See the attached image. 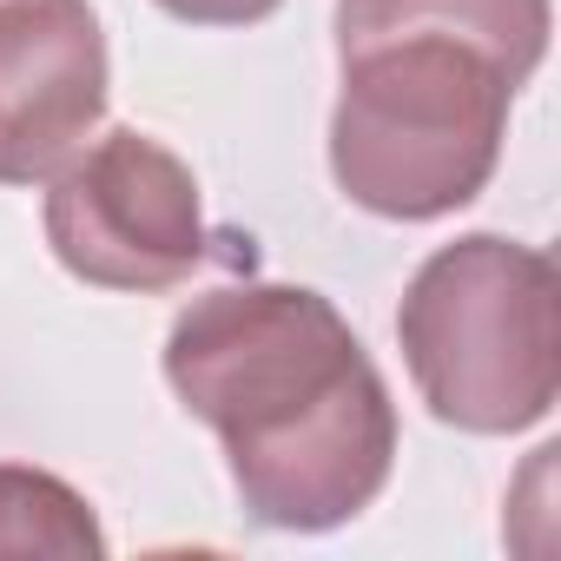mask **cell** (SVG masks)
<instances>
[{"label": "cell", "mask_w": 561, "mask_h": 561, "mask_svg": "<svg viewBox=\"0 0 561 561\" xmlns=\"http://www.w3.org/2000/svg\"><path fill=\"white\" fill-rule=\"evenodd\" d=\"M47 244L100 291H172L205 264L198 179L146 133H106L47 179Z\"/></svg>", "instance_id": "277c9868"}, {"label": "cell", "mask_w": 561, "mask_h": 561, "mask_svg": "<svg viewBox=\"0 0 561 561\" xmlns=\"http://www.w3.org/2000/svg\"><path fill=\"white\" fill-rule=\"evenodd\" d=\"M390 34H449L528 80L548 54V0H337V54Z\"/></svg>", "instance_id": "8992f818"}, {"label": "cell", "mask_w": 561, "mask_h": 561, "mask_svg": "<svg viewBox=\"0 0 561 561\" xmlns=\"http://www.w3.org/2000/svg\"><path fill=\"white\" fill-rule=\"evenodd\" d=\"M554 264L535 244L476 231L443 244L403 291L397 337L436 423L508 436L554 410L561 305Z\"/></svg>", "instance_id": "3957f363"}, {"label": "cell", "mask_w": 561, "mask_h": 561, "mask_svg": "<svg viewBox=\"0 0 561 561\" xmlns=\"http://www.w3.org/2000/svg\"><path fill=\"white\" fill-rule=\"evenodd\" d=\"M100 548L106 541L67 482L0 462V554H100Z\"/></svg>", "instance_id": "52a82bcc"}, {"label": "cell", "mask_w": 561, "mask_h": 561, "mask_svg": "<svg viewBox=\"0 0 561 561\" xmlns=\"http://www.w3.org/2000/svg\"><path fill=\"white\" fill-rule=\"evenodd\" d=\"M172 21H192V27H251L264 14H277L285 0H159Z\"/></svg>", "instance_id": "ba28073f"}, {"label": "cell", "mask_w": 561, "mask_h": 561, "mask_svg": "<svg viewBox=\"0 0 561 561\" xmlns=\"http://www.w3.org/2000/svg\"><path fill=\"white\" fill-rule=\"evenodd\" d=\"M106 113V41L87 0H0V185L54 179Z\"/></svg>", "instance_id": "5b68a950"}, {"label": "cell", "mask_w": 561, "mask_h": 561, "mask_svg": "<svg viewBox=\"0 0 561 561\" xmlns=\"http://www.w3.org/2000/svg\"><path fill=\"white\" fill-rule=\"evenodd\" d=\"M344 93L331 113V172L377 218H443L469 205L495 159L515 73L449 34H390L337 54Z\"/></svg>", "instance_id": "7a4b0ae2"}, {"label": "cell", "mask_w": 561, "mask_h": 561, "mask_svg": "<svg viewBox=\"0 0 561 561\" xmlns=\"http://www.w3.org/2000/svg\"><path fill=\"white\" fill-rule=\"evenodd\" d=\"M165 383L218 430L244 508L271 528H337L390 482V390L305 285L205 291L165 337Z\"/></svg>", "instance_id": "6da1fadb"}]
</instances>
